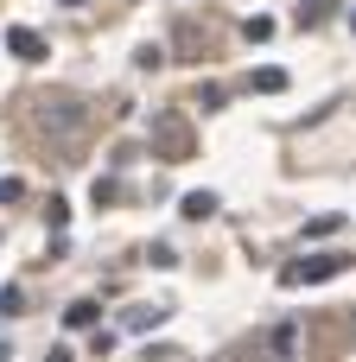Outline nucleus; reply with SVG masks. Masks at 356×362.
I'll return each mask as SVG.
<instances>
[{
    "mask_svg": "<svg viewBox=\"0 0 356 362\" xmlns=\"http://www.w3.org/2000/svg\"><path fill=\"white\" fill-rule=\"evenodd\" d=\"M96 318H102V312H96V299H76V305L64 312V325H70V331H89Z\"/></svg>",
    "mask_w": 356,
    "mask_h": 362,
    "instance_id": "1a4fd4ad",
    "label": "nucleus"
},
{
    "mask_svg": "<svg viewBox=\"0 0 356 362\" xmlns=\"http://www.w3.org/2000/svg\"><path fill=\"white\" fill-rule=\"evenodd\" d=\"M172 318V305H134V312H121V331H159Z\"/></svg>",
    "mask_w": 356,
    "mask_h": 362,
    "instance_id": "423d86ee",
    "label": "nucleus"
},
{
    "mask_svg": "<svg viewBox=\"0 0 356 362\" xmlns=\"http://www.w3.org/2000/svg\"><path fill=\"white\" fill-rule=\"evenodd\" d=\"M19 197H25V185L19 178H0V204H19Z\"/></svg>",
    "mask_w": 356,
    "mask_h": 362,
    "instance_id": "f8f14e48",
    "label": "nucleus"
},
{
    "mask_svg": "<svg viewBox=\"0 0 356 362\" xmlns=\"http://www.w3.org/2000/svg\"><path fill=\"white\" fill-rule=\"evenodd\" d=\"M178 210H185L191 223H210V216H217V197H210V191H191V197H185Z\"/></svg>",
    "mask_w": 356,
    "mask_h": 362,
    "instance_id": "0eeeda50",
    "label": "nucleus"
},
{
    "mask_svg": "<svg viewBox=\"0 0 356 362\" xmlns=\"http://www.w3.org/2000/svg\"><path fill=\"white\" fill-rule=\"evenodd\" d=\"M350 267V255H312L299 267H280V286H306V280H338Z\"/></svg>",
    "mask_w": 356,
    "mask_h": 362,
    "instance_id": "7ed1b4c3",
    "label": "nucleus"
},
{
    "mask_svg": "<svg viewBox=\"0 0 356 362\" xmlns=\"http://www.w3.org/2000/svg\"><path fill=\"white\" fill-rule=\"evenodd\" d=\"M261 362H299V325H274L261 337Z\"/></svg>",
    "mask_w": 356,
    "mask_h": 362,
    "instance_id": "20e7f679",
    "label": "nucleus"
},
{
    "mask_svg": "<svg viewBox=\"0 0 356 362\" xmlns=\"http://www.w3.org/2000/svg\"><path fill=\"white\" fill-rule=\"evenodd\" d=\"M134 64H140V70H159V64H166V51H159V45H140V51H134Z\"/></svg>",
    "mask_w": 356,
    "mask_h": 362,
    "instance_id": "9d476101",
    "label": "nucleus"
},
{
    "mask_svg": "<svg viewBox=\"0 0 356 362\" xmlns=\"http://www.w3.org/2000/svg\"><path fill=\"white\" fill-rule=\"evenodd\" d=\"M6 51H13L19 64H45V57H51V51H45V38H38L32 25H13V32H6Z\"/></svg>",
    "mask_w": 356,
    "mask_h": 362,
    "instance_id": "39448f33",
    "label": "nucleus"
},
{
    "mask_svg": "<svg viewBox=\"0 0 356 362\" xmlns=\"http://www.w3.org/2000/svg\"><path fill=\"white\" fill-rule=\"evenodd\" d=\"M45 362H76V356H70V350H51V356H45Z\"/></svg>",
    "mask_w": 356,
    "mask_h": 362,
    "instance_id": "4468645a",
    "label": "nucleus"
},
{
    "mask_svg": "<svg viewBox=\"0 0 356 362\" xmlns=\"http://www.w3.org/2000/svg\"><path fill=\"white\" fill-rule=\"evenodd\" d=\"M325 6L331 0H299V19H325Z\"/></svg>",
    "mask_w": 356,
    "mask_h": 362,
    "instance_id": "ddd939ff",
    "label": "nucleus"
},
{
    "mask_svg": "<svg viewBox=\"0 0 356 362\" xmlns=\"http://www.w3.org/2000/svg\"><path fill=\"white\" fill-rule=\"evenodd\" d=\"M350 337H356V312H350Z\"/></svg>",
    "mask_w": 356,
    "mask_h": 362,
    "instance_id": "2eb2a0df",
    "label": "nucleus"
},
{
    "mask_svg": "<svg viewBox=\"0 0 356 362\" xmlns=\"http://www.w3.org/2000/svg\"><path fill=\"white\" fill-rule=\"evenodd\" d=\"M153 159H166V165H185L191 153H197V127H191V115H178V108H166V115H153Z\"/></svg>",
    "mask_w": 356,
    "mask_h": 362,
    "instance_id": "f257e3e1",
    "label": "nucleus"
},
{
    "mask_svg": "<svg viewBox=\"0 0 356 362\" xmlns=\"http://www.w3.org/2000/svg\"><path fill=\"white\" fill-rule=\"evenodd\" d=\"M32 121H38V134H51V140H76V134L89 127V108H83L76 95H38Z\"/></svg>",
    "mask_w": 356,
    "mask_h": 362,
    "instance_id": "f03ea898",
    "label": "nucleus"
},
{
    "mask_svg": "<svg viewBox=\"0 0 356 362\" xmlns=\"http://www.w3.org/2000/svg\"><path fill=\"white\" fill-rule=\"evenodd\" d=\"M197 108H204V115L223 108V83H204V89H197Z\"/></svg>",
    "mask_w": 356,
    "mask_h": 362,
    "instance_id": "9b49d317",
    "label": "nucleus"
},
{
    "mask_svg": "<svg viewBox=\"0 0 356 362\" xmlns=\"http://www.w3.org/2000/svg\"><path fill=\"white\" fill-rule=\"evenodd\" d=\"M248 89H261V95H280V89H287V70H280V64H268V70H255V83H248Z\"/></svg>",
    "mask_w": 356,
    "mask_h": 362,
    "instance_id": "6e6552de",
    "label": "nucleus"
}]
</instances>
